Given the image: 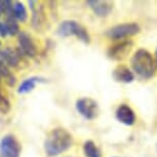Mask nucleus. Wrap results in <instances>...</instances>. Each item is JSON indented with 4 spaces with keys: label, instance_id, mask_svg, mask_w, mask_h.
Masks as SVG:
<instances>
[{
    "label": "nucleus",
    "instance_id": "nucleus-17",
    "mask_svg": "<svg viewBox=\"0 0 157 157\" xmlns=\"http://www.w3.org/2000/svg\"><path fill=\"white\" fill-rule=\"evenodd\" d=\"M10 110V103L4 96L0 94V113L7 114V112Z\"/></svg>",
    "mask_w": 157,
    "mask_h": 157
},
{
    "label": "nucleus",
    "instance_id": "nucleus-5",
    "mask_svg": "<svg viewBox=\"0 0 157 157\" xmlns=\"http://www.w3.org/2000/svg\"><path fill=\"white\" fill-rule=\"evenodd\" d=\"M17 42H19V50L23 56L29 58H34L37 54V48L34 43L33 38L26 32H20L17 36Z\"/></svg>",
    "mask_w": 157,
    "mask_h": 157
},
{
    "label": "nucleus",
    "instance_id": "nucleus-20",
    "mask_svg": "<svg viewBox=\"0 0 157 157\" xmlns=\"http://www.w3.org/2000/svg\"><path fill=\"white\" fill-rule=\"evenodd\" d=\"M155 55H156V63H157V50H156V54Z\"/></svg>",
    "mask_w": 157,
    "mask_h": 157
},
{
    "label": "nucleus",
    "instance_id": "nucleus-22",
    "mask_svg": "<svg viewBox=\"0 0 157 157\" xmlns=\"http://www.w3.org/2000/svg\"><path fill=\"white\" fill-rule=\"evenodd\" d=\"M0 94H1V93H0Z\"/></svg>",
    "mask_w": 157,
    "mask_h": 157
},
{
    "label": "nucleus",
    "instance_id": "nucleus-11",
    "mask_svg": "<svg viewBox=\"0 0 157 157\" xmlns=\"http://www.w3.org/2000/svg\"><path fill=\"white\" fill-rule=\"evenodd\" d=\"M113 75L116 80L121 81V82H125V83L134 80V75H132V73L124 66L117 67L116 69L114 70Z\"/></svg>",
    "mask_w": 157,
    "mask_h": 157
},
{
    "label": "nucleus",
    "instance_id": "nucleus-7",
    "mask_svg": "<svg viewBox=\"0 0 157 157\" xmlns=\"http://www.w3.org/2000/svg\"><path fill=\"white\" fill-rule=\"evenodd\" d=\"M139 30H140L139 26L136 24H122V25L115 26L114 28L109 30L108 35L112 38H115V39H119V38L137 34Z\"/></svg>",
    "mask_w": 157,
    "mask_h": 157
},
{
    "label": "nucleus",
    "instance_id": "nucleus-10",
    "mask_svg": "<svg viewBox=\"0 0 157 157\" xmlns=\"http://www.w3.org/2000/svg\"><path fill=\"white\" fill-rule=\"evenodd\" d=\"M87 3L90 5V7L93 8L94 13L100 17L107 16L112 8V5L108 1H99V0H97V1H88Z\"/></svg>",
    "mask_w": 157,
    "mask_h": 157
},
{
    "label": "nucleus",
    "instance_id": "nucleus-9",
    "mask_svg": "<svg viewBox=\"0 0 157 157\" xmlns=\"http://www.w3.org/2000/svg\"><path fill=\"white\" fill-rule=\"evenodd\" d=\"M116 117L117 119L126 125H132L135 122V113L129 107L125 105L120 106L116 111Z\"/></svg>",
    "mask_w": 157,
    "mask_h": 157
},
{
    "label": "nucleus",
    "instance_id": "nucleus-15",
    "mask_svg": "<svg viewBox=\"0 0 157 157\" xmlns=\"http://www.w3.org/2000/svg\"><path fill=\"white\" fill-rule=\"evenodd\" d=\"M5 25H6L8 35H11V36H13V35L20 34L19 24L17 23V20L14 19L13 17H7L6 21H5Z\"/></svg>",
    "mask_w": 157,
    "mask_h": 157
},
{
    "label": "nucleus",
    "instance_id": "nucleus-4",
    "mask_svg": "<svg viewBox=\"0 0 157 157\" xmlns=\"http://www.w3.org/2000/svg\"><path fill=\"white\" fill-rule=\"evenodd\" d=\"M22 146L16 136L5 135L0 140V156L1 157H20Z\"/></svg>",
    "mask_w": 157,
    "mask_h": 157
},
{
    "label": "nucleus",
    "instance_id": "nucleus-6",
    "mask_svg": "<svg viewBox=\"0 0 157 157\" xmlns=\"http://www.w3.org/2000/svg\"><path fill=\"white\" fill-rule=\"evenodd\" d=\"M76 109L82 116L87 119H94L98 114V105L90 98H83L76 102Z\"/></svg>",
    "mask_w": 157,
    "mask_h": 157
},
{
    "label": "nucleus",
    "instance_id": "nucleus-12",
    "mask_svg": "<svg viewBox=\"0 0 157 157\" xmlns=\"http://www.w3.org/2000/svg\"><path fill=\"white\" fill-rule=\"evenodd\" d=\"M39 81H40L39 77H30V78L25 79V80L19 85V87H17V93L22 94L30 93V91L34 90L35 85Z\"/></svg>",
    "mask_w": 157,
    "mask_h": 157
},
{
    "label": "nucleus",
    "instance_id": "nucleus-16",
    "mask_svg": "<svg viewBox=\"0 0 157 157\" xmlns=\"http://www.w3.org/2000/svg\"><path fill=\"white\" fill-rule=\"evenodd\" d=\"M129 50V43H122L119 44V45L115 46L113 49H112V58L114 59H120L123 58L124 56L126 55V52Z\"/></svg>",
    "mask_w": 157,
    "mask_h": 157
},
{
    "label": "nucleus",
    "instance_id": "nucleus-21",
    "mask_svg": "<svg viewBox=\"0 0 157 157\" xmlns=\"http://www.w3.org/2000/svg\"><path fill=\"white\" fill-rule=\"evenodd\" d=\"M0 78H1V75H0Z\"/></svg>",
    "mask_w": 157,
    "mask_h": 157
},
{
    "label": "nucleus",
    "instance_id": "nucleus-13",
    "mask_svg": "<svg viewBox=\"0 0 157 157\" xmlns=\"http://www.w3.org/2000/svg\"><path fill=\"white\" fill-rule=\"evenodd\" d=\"M13 17L14 19L20 21L22 23H25L28 19V13L23 2L16 1L13 3Z\"/></svg>",
    "mask_w": 157,
    "mask_h": 157
},
{
    "label": "nucleus",
    "instance_id": "nucleus-8",
    "mask_svg": "<svg viewBox=\"0 0 157 157\" xmlns=\"http://www.w3.org/2000/svg\"><path fill=\"white\" fill-rule=\"evenodd\" d=\"M2 52V57L3 60L6 64V66L17 68L19 67V65L21 63V58H22L23 54L20 52L19 48L17 50L11 49V48H5L4 50H1Z\"/></svg>",
    "mask_w": 157,
    "mask_h": 157
},
{
    "label": "nucleus",
    "instance_id": "nucleus-19",
    "mask_svg": "<svg viewBox=\"0 0 157 157\" xmlns=\"http://www.w3.org/2000/svg\"><path fill=\"white\" fill-rule=\"evenodd\" d=\"M2 13H5V1H0V16Z\"/></svg>",
    "mask_w": 157,
    "mask_h": 157
},
{
    "label": "nucleus",
    "instance_id": "nucleus-14",
    "mask_svg": "<svg viewBox=\"0 0 157 157\" xmlns=\"http://www.w3.org/2000/svg\"><path fill=\"white\" fill-rule=\"evenodd\" d=\"M83 150L86 157H101L100 150L98 149L96 144L91 141H87L84 143Z\"/></svg>",
    "mask_w": 157,
    "mask_h": 157
},
{
    "label": "nucleus",
    "instance_id": "nucleus-3",
    "mask_svg": "<svg viewBox=\"0 0 157 157\" xmlns=\"http://www.w3.org/2000/svg\"><path fill=\"white\" fill-rule=\"evenodd\" d=\"M58 34L62 37L76 36L84 42H90V36L83 27L75 21H64L58 27Z\"/></svg>",
    "mask_w": 157,
    "mask_h": 157
},
{
    "label": "nucleus",
    "instance_id": "nucleus-1",
    "mask_svg": "<svg viewBox=\"0 0 157 157\" xmlns=\"http://www.w3.org/2000/svg\"><path fill=\"white\" fill-rule=\"evenodd\" d=\"M72 145V136L65 128L58 127L48 132L44 142V150L50 157L58 156Z\"/></svg>",
    "mask_w": 157,
    "mask_h": 157
},
{
    "label": "nucleus",
    "instance_id": "nucleus-2",
    "mask_svg": "<svg viewBox=\"0 0 157 157\" xmlns=\"http://www.w3.org/2000/svg\"><path fill=\"white\" fill-rule=\"evenodd\" d=\"M132 65L136 72L143 77L152 76L155 70L152 57L147 50L144 49H140L136 52L132 57Z\"/></svg>",
    "mask_w": 157,
    "mask_h": 157
},
{
    "label": "nucleus",
    "instance_id": "nucleus-18",
    "mask_svg": "<svg viewBox=\"0 0 157 157\" xmlns=\"http://www.w3.org/2000/svg\"><path fill=\"white\" fill-rule=\"evenodd\" d=\"M6 35H8L6 25H5V23H1V22H0V36H1V37H5Z\"/></svg>",
    "mask_w": 157,
    "mask_h": 157
}]
</instances>
